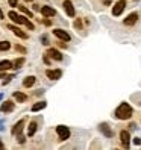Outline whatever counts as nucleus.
Here are the masks:
<instances>
[{
	"label": "nucleus",
	"instance_id": "nucleus-1",
	"mask_svg": "<svg viewBox=\"0 0 141 150\" xmlns=\"http://www.w3.org/2000/svg\"><path fill=\"white\" fill-rule=\"evenodd\" d=\"M132 108H130V105L129 103H121L120 106L115 109V117L118 120H129L132 117Z\"/></svg>",
	"mask_w": 141,
	"mask_h": 150
},
{
	"label": "nucleus",
	"instance_id": "nucleus-2",
	"mask_svg": "<svg viewBox=\"0 0 141 150\" xmlns=\"http://www.w3.org/2000/svg\"><path fill=\"white\" fill-rule=\"evenodd\" d=\"M56 134H58V137H59L61 141H65V139H68V137H70V129H68L67 126L59 125V126H56Z\"/></svg>",
	"mask_w": 141,
	"mask_h": 150
},
{
	"label": "nucleus",
	"instance_id": "nucleus-3",
	"mask_svg": "<svg viewBox=\"0 0 141 150\" xmlns=\"http://www.w3.org/2000/svg\"><path fill=\"white\" fill-rule=\"evenodd\" d=\"M8 17L14 21V23H17V24H26V21H28V18H24V17H21V15H18L17 12H14V11H11L9 14H8Z\"/></svg>",
	"mask_w": 141,
	"mask_h": 150
},
{
	"label": "nucleus",
	"instance_id": "nucleus-4",
	"mask_svg": "<svg viewBox=\"0 0 141 150\" xmlns=\"http://www.w3.org/2000/svg\"><path fill=\"white\" fill-rule=\"evenodd\" d=\"M125 6H126V2L125 0H120V2H117V5L112 8V15H120L123 12V9H125Z\"/></svg>",
	"mask_w": 141,
	"mask_h": 150
},
{
	"label": "nucleus",
	"instance_id": "nucleus-5",
	"mask_svg": "<svg viewBox=\"0 0 141 150\" xmlns=\"http://www.w3.org/2000/svg\"><path fill=\"white\" fill-rule=\"evenodd\" d=\"M46 76L49 79H52V81H58V79L62 76V71H61V70H47Z\"/></svg>",
	"mask_w": 141,
	"mask_h": 150
},
{
	"label": "nucleus",
	"instance_id": "nucleus-6",
	"mask_svg": "<svg viewBox=\"0 0 141 150\" xmlns=\"http://www.w3.org/2000/svg\"><path fill=\"white\" fill-rule=\"evenodd\" d=\"M53 35H55V37H58L59 40H62V41H70V40H72V38H70V35L65 30H62V29H55L53 30Z\"/></svg>",
	"mask_w": 141,
	"mask_h": 150
},
{
	"label": "nucleus",
	"instance_id": "nucleus-7",
	"mask_svg": "<svg viewBox=\"0 0 141 150\" xmlns=\"http://www.w3.org/2000/svg\"><path fill=\"white\" fill-rule=\"evenodd\" d=\"M99 129H100V132H102L105 137H108V138H112V137H114V132L109 129V126L106 125V123H102V125H99Z\"/></svg>",
	"mask_w": 141,
	"mask_h": 150
},
{
	"label": "nucleus",
	"instance_id": "nucleus-8",
	"mask_svg": "<svg viewBox=\"0 0 141 150\" xmlns=\"http://www.w3.org/2000/svg\"><path fill=\"white\" fill-rule=\"evenodd\" d=\"M137 21H138V14H137V12L129 14L126 18H125V24H126V26H134Z\"/></svg>",
	"mask_w": 141,
	"mask_h": 150
},
{
	"label": "nucleus",
	"instance_id": "nucleus-9",
	"mask_svg": "<svg viewBox=\"0 0 141 150\" xmlns=\"http://www.w3.org/2000/svg\"><path fill=\"white\" fill-rule=\"evenodd\" d=\"M120 139H121V143L125 147H129V143H130V135H129V132L128 130H121L120 132Z\"/></svg>",
	"mask_w": 141,
	"mask_h": 150
},
{
	"label": "nucleus",
	"instance_id": "nucleus-10",
	"mask_svg": "<svg viewBox=\"0 0 141 150\" xmlns=\"http://www.w3.org/2000/svg\"><path fill=\"white\" fill-rule=\"evenodd\" d=\"M64 9H65V12H67V15L68 17H74V6H73V3L72 2H68V0H65L64 2Z\"/></svg>",
	"mask_w": 141,
	"mask_h": 150
},
{
	"label": "nucleus",
	"instance_id": "nucleus-11",
	"mask_svg": "<svg viewBox=\"0 0 141 150\" xmlns=\"http://www.w3.org/2000/svg\"><path fill=\"white\" fill-rule=\"evenodd\" d=\"M8 29H11L15 35H17V37H20V38H23V40H26V38H28V33H24L23 30H20L18 28H17V26H12V24H9V26H8Z\"/></svg>",
	"mask_w": 141,
	"mask_h": 150
},
{
	"label": "nucleus",
	"instance_id": "nucleus-12",
	"mask_svg": "<svg viewBox=\"0 0 141 150\" xmlns=\"http://www.w3.org/2000/svg\"><path fill=\"white\" fill-rule=\"evenodd\" d=\"M47 55H49L52 59H55V61H62V55H61L56 49H49V50H47Z\"/></svg>",
	"mask_w": 141,
	"mask_h": 150
},
{
	"label": "nucleus",
	"instance_id": "nucleus-13",
	"mask_svg": "<svg viewBox=\"0 0 141 150\" xmlns=\"http://www.w3.org/2000/svg\"><path fill=\"white\" fill-rule=\"evenodd\" d=\"M41 14L44 17H53V15H56V11L53 9V8H50V6H43L41 8Z\"/></svg>",
	"mask_w": 141,
	"mask_h": 150
},
{
	"label": "nucleus",
	"instance_id": "nucleus-14",
	"mask_svg": "<svg viewBox=\"0 0 141 150\" xmlns=\"http://www.w3.org/2000/svg\"><path fill=\"white\" fill-rule=\"evenodd\" d=\"M12 109H14V103H12L11 100L3 102V103H2V106H0V111H2V112H11Z\"/></svg>",
	"mask_w": 141,
	"mask_h": 150
},
{
	"label": "nucleus",
	"instance_id": "nucleus-15",
	"mask_svg": "<svg viewBox=\"0 0 141 150\" xmlns=\"http://www.w3.org/2000/svg\"><path fill=\"white\" fill-rule=\"evenodd\" d=\"M23 126H24V120H20V121L14 126L12 134H14V135H20V134H21V130H23Z\"/></svg>",
	"mask_w": 141,
	"mask_h": 150
},
{
	"label": "nucleus",
	"instance_id": "nucleus-16",
	"mask_svg": "<svg viewBox=\"0 0 141 150\" xmlns=\"http://www.w3.org/2000/svg\"><path fill=\"white\" fill-rule=\"evenodd\" d=\"M12 68L11 61H0V71H6V70Z\"/></svg>",
	"mask_w": 141,
	"mask_h": 150
},
{
	"label": "nucleus",
	"instance_id": "nucleus-17",
	"mask_svg": "<svg viewBox=\"0 0 141 150\" xmlns=\"http://www.w3.org/2000/svg\"><path fill=\"white\" fill-rule=\"evenodd\" d=\"M14 99H15L17 102H20V103H24L26 100H28V96L23 94V93H18V91H17V93H14Z\"/></svg>",
	"mask_w": 141,
	"mask_h": 150
},
{
	"label": "nucleus",
	"instance_id": "nucleus-18",
	"mask_svg": "<svg viewBox=\"0 0 141 150\" xmlns=\"http://www.w3.org/2000/svg\"><path fill=\"white\" fill-rule=\"evenodd\" d=\"M35 81H37V79H35V76H28L23 81V85L26 86V88H29V86H32L33 83H35Z\"/></svg>",
	"mask_w": 141,
	"mask_h": 150
},
{
	"label": "nucleus",
	"instance_id": "nucleus-19",
	"mask_svg": "<svg viewBox=\"0 0 141 150\" xmlns=\"http://www.w3.org/2000/svg\"><path fill=\"white\" fill-rule=\"evenodd\" d=\"M46 102H38V103H35V105H32V112H37V111H41V109H44L46 108Z\"/></svg>",
	"mask_w": 141,
	"mask_h": 150
},
{
	"label": "nucleus",
	"instance_id": "nucleus-20",
	"mask_svg": "<svg viewBox=\"0 0 141 150\" xmlns=\"http://www.w3.org/2000/svg\"><path fill=\"white\" fill-rule=\"evenodd\" d=\"M37 127H38V126H37V123L32 121L30 125H29V127H28V135H29V137H32V135L35 134V132H37Z\"/></svg>",
	"mask_w": 141,
	"mask_h": 150
},
{
	"label": "nucleus",
	"instance_id": "nucleus-21",
	"mask_svg": "<svg viewBox=\"0 0 141 150\" xmlns=\"http://www.w3.org/2000/svg\"><path fill=\"white\" fill-rule=\"evenodd\" d=\"M11 49V44L8 42V41H0V50H9Z\"/></svg>",
	"mask_w": 141,
	"mask_h": 150
},
{
	"label": "nucleus",
	"instance_id": "nucleus-22",
	"mask_svg": "<svg viewBox=\"0 0 141 150\" xmlns=\"http://www.w3.org/2000/svg\"><path fill=\"white\" fill-rule=\"evenodd\" d=\"M23 64H24V58H18V59H15V61H14V68H20Z\"/></svg>",
	"mask_w": 141,
	"mask_h": 150
},
{
	"label": "nucleus",
	"instance_id": "nucleus-23",
	"mask_svg": "<svg viewBox=\"0 0 141 150\" xmlns=\"http://www.w3.org/2000/svg\"><path fill=\"white\" fill-rule=\"evenodd\" d=\"M18 8H20V11H21L23 14H26V15L29 17V18H32V17H33V14H32V12L28 9V8H26V6H18Z\"/></svg>",
	"mask_w": 141,
	"mask_h": 150
},
{
	"label": "nucleus",
	"instance_id": "nucleus-24",
	"mask_svg": "<svg viewBox=\"0 0 141 150\" xmlns=\"http://www.w3.org/2000/svg\"><path fill=\"white\" fill-rule=\"evenodd\" d=\"M26 28H28L29 30H33V29H35V26H33V24H32V23L28 20V21H26Z\"/></svg>",
	"mask_w": 141,
	"mask_h": 150
},
{
	"label": "nucleus",
	"instance_id": "nucleus-25",
	"mask_svg": "<svg viewBox=\"0 0 141 150\" xmlns=\"http://www.w3.org/2000/svg\"><path fill=\"white\" fill-rule=\"evenodd\" d=\"M74 28H76V29H82V21H81V20H76Z\"/></svg>",
	"mask_w": 141,
	"mask_h": 150
},
{
	"label": "nucleus",
	"instance_id": "nucleus-26",
	"mask_svg": "<svg viewBox=\"0 0 141 150\" xmlns=\"http://www.w3.org/2000/svg\"><path fill=\"white\" fill-rule=\"evenodd\" d=\"M9 2V6H18V0H8Z\"/></svg>",
	"mask_w": 141,
	"mask_h": 150
},
{
	"label": "nucleus",
	"instance_id": "nucleus-27",
	"mask_svg": "<svg viewBox=\"0 0 141 150\" xmlns=\"http://www.w3.org/2000/svg\"><path fill=\"white\" fill-rule=\"evenodd\" d=\"M41 41H43V44H44V46H47V44H49V40H47V37H46V35H43V37H41Z\"/></svg>",
	"mask_w": 141,
	"mask_h": 150
},
{
	"label": "nucleus",
	"instance_id": "nucleus-28",
	"mask_svg": "<svg viewBox=\"0 0 141 150\" xmlns=\"http://www.w3.org/2000/svg\"><path fill=\"white\" fill-rule=\"evenodd\" d=\"M15 50H18V52H21V53H26V49H24L23 46H15Z\"/></svg>",
	"mask_w": 141,
	"mask_h": 150
},
{
	"label": "nucleus",
	"instance_id": "nucleus-29",
	"mask_svg": "<svg viewBox=\"0 0 141 150\" xmlns=\"http://www.w3.org/2000/svg\"><path fill=\"white\" fill-rule=\"evenodd\" d=\"M134 144L140 146V144H141V138H138V137H137V138H134Z\"/></svg>",
	"mask_w": 141,
	"mask_h": 150
},
{
	"label": "nucleus",
	"instance_id": "nucleus-30",
	"mask_svg": "<svg viewBox=\"0 0 141 150\" xmlns=\"http://www.w3.org/2000/svg\"><path fill=\"white\" fill-rule=\"evenodd\" d=\"M24 141H26V139H24V137H23V135L20 134V135H18V143H21V144H23Z\"/></svg>",
	"mask_w": 141,
	"mask_h": 150
},
{
	"label": "nucleus",
	"instance_id": "nucleus-31",
	"mask_svg": "<svg viewBox=\"0 0 141 150\" xmlns=\"http://www.w3.org/2000/svg\"><path fill=\"white\" fill-rule=\"evenodd\" d=\"M111 3H112V0H103V5L105 6H109Z\"/></svg>",
	"mask_w": 141,
	"mask_h": 150
},
{
	"label": "nucleus",
	"instance_id": "nucleus-32",
	"mask_svg": "<svg viewBox=\"0 0 141 150\" xmlns=\"http://www.w3.org/2000/svg\"><path fill=\"white\" fill-rule=\"evenodd\" d=\"M44 62L46 64H50V59H49V55L46 53V56H44Z\"/></svg>",
	"mask_w": 141,
	"mask_h": 150
},
{
	"label": "nucleus",
	"instance_id": "nucleus-33",
	"mask_svg": "<svg viewBox=\"0 0 141 150\" xmlns=\"http://www.w3.org/2000/svg\"><path fill=\"white\" fill-rule=\"evenodd\" d=\"M0 18H3V12H2V9H0Z\"/></svg>",
	"mask_w": 141,
	"mask_h": 150
},
{
	"label": "nucleus",
	"instance_id": "nucleus-34",
	"mask_svg": "<svg viewBox=\"0 0 141 150\" xmlns=\"http://www.w3.org/2000/svg\"><path fill=\"white\" fill-rule=\"evenodd\" d=\"M2 77H5V73H0V79H2Z\"/></svg>",
	"mask_w": 141,
	"mask_h": 150
},
{
	"label": "nucleus",
	"instance_id": "nucleus-35",
	"mask_svg": "<svg viewBox=\"0 0 141 150\" xmlns=\"http://www.w3.org/2000/svg\"><path fill=\"white\" fill-rule=\"evenodd\" d=\"M26 2H33V0H26Z\"/></svg>",
	"mask_w": 141,
	"mask_h": 150
},
{
	"label": "nucleus",
	"instance_id": "nucleus-36",
	"mask_svg": "<svg viewBox=\"0 0 141 150\" xmlns=\"http://www.w3.org/2000/svg\"><path fill=\"white\" fill-rule=\"evenodd\" d=\"M0 99H2V96H0Z\"/></svg>",
	"mask_w": 141,
	"mask_h": 150
}]
</instances>
